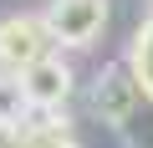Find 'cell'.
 Returning a JSON list of instances; mask_svg holds the SVG:
<instances>
[{"mask_svg":"<svg viewBox=\"0 0 153 148\" xmlns=\"http://www.w3.org/2000/svg\"><path fill=\"white\" fill-rule=\"evenodd\" d=\"M16 82H21L31 112H56V107L71 97V66H66L56 51H46L41 61H31V66L16 71Z\"/></svg>","mask_w":153,"mask_h":148,"instance_id":"7a4b0ae2","label":"cell"},{"mask_svg":"<svg viewBox=\"0 0 153 148\" xmlns=\"http://www.w3.org/2000/svg\"><path fill=\"white\" fill-rule=\"evenodd\" d=\"M138 107H143V92H138V82H133L128 61H123V66H107L102 77L92 82V112H97L102 123H112V128H128Z\"/></svg>","mask_w":153,"mask_h":148,"instance_id":"277c9868","label":"cell"},{"mask_svg":"<svg viewBox=\"0 0 153 148\" xmlns=\"http://www.w3.org/2000/svg\"><path fill=\"white\" fill-rule=\"evenodd\" d=\"M128 71H133V82H138L143 102L153 107V16L133 31V46H128Z\"/></svg>","mask_w":153,"mask_h":148,"instance_id":"5b68a950","label":"cell"},{"mask_svg":"<svg viewBox=\"0 0 153 148\" xmlns=\"http://www.w3.org/2000/svg\"><path fill=\"white\" fill-rule=\"evenodd\" d=\"M46 31L56 46L82 51L107 31V0H51L46 10Z\"/></svg>","mask_w":153,"mask_h":148,"instance_id":"6da1fadb","label":"cell"},{"mask_svg":"<svg viewBox=\"0 0 153 148\" xmlns=\"http://www.w3.org/2000/svg\"><path fill=\"white\" fill-rule=\"evenodd\" d=\"M51 51V31H46V16H5L0 21V71H21L31 61H41Z\"/></svg>","mask_w":153,"mask_h":148,"instance_id":"3957f363","label":"cell"},{"mask_svg":"<svg viewBox=\"0 0 153 148\" xmlns=\"http://www.w3.org/2000/svg\"><path fill=\"white\" fill-rule=\"evenodd\" d=\"M26 92L16 82V71H0V128H21L26 123Z\"/></svg>","mask_w":153,"mask_h":148,"instance_id":"8992f818","label":"cell"}]
</instances>
